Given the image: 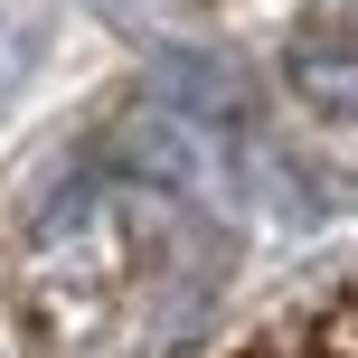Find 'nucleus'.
Here are the masks:
<instances>
[{"instance_id":"nucleus-1","label":"nucleus","mask_w":358,"mask_h":358,"mask_svg":"<svg viewBox=\"0 0 358 358\" xmlns=\"http://www.w3.org/2000/svg\"><path fill=\"white\" fill-rule=\"evenodd\" d=\"M198 245L189 227V198L151 189V179L123 170H76L48 208L29 217V245H19V292H29L38 330L76 340L113 311V292L142 283V273L179 264Z\"/></svg>"},{"instance_id":"nucleus-4","label":"nucleus","mask_w":358,"mask_h":358,"mask_svg":"<svg viewBox=\"0 0 358 358\" xmlns=\"http://www.w3.org/2000/svg\"><path fill=\"white\" fill-rule=\"evenodd\" d=\"M104 10H132V19H142V10H161V0H104Z\"/></svg>"},{"instance_id":"nucleus-3","label":"nucleus","mask_w":358,"mask_h":358,"mask_svg":"<svg viewBox=\"0 0 358 358\" xmlns=\"http://www.w3.org/2000/svg\"><path fill=\"white\" fill-rule=\"evenodd\" d=\"M38 48H48V29H38L29 10H0V113H10V94H19V85H29Z\"/></svg>"},{"instance_id":"nucleus-2","label":"nucleus","mask_w":358,"mask_h":358,"mask_svg":"<svg viewBox=\"0 0 358 358\" xmlns=\"http://www.w3.org/2000/svg\"><path fill=\"white\" fill-rule=\"evenodd\" d=\"M283 94L330 142H358V29H302L283 48Z\"/></svg>"}]
</instances>
